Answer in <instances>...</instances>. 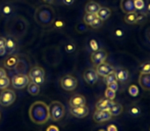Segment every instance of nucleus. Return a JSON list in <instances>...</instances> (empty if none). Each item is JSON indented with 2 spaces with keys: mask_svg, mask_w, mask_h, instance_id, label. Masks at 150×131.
<instances>
[{
  "mask_svg": "<svg viewBox=\"0 0 150 131\" xmlns=\"http://www.w3.org/2000/svg\"><path fill=\"white\" fill-rule=\"evenodd\" d=\"M110 14H111V10L109 9L108 7H102V6H101L98 11H97L96 16H97V18H99L101 21L104 22V21L108 20Z\"/></svg>",
  "mask_w": 150,
  "mask_h": 131,
  "instance_id": "a211bd4d",
  "label": "nucleus"
},
{
  "mask_svg": "<svg viewBox=\"0 0 150 131\" xmlns=\"http://www.w3.org/2000/svg\"><path fill=\"white\" fill-rule=\"evenodd\" d=\"M124 22L128 25H135L138 22V12H130V14H126L124 18Z\"/></svg>",
  "mask_w": 150,
  "mask_h": 131,
  "instance_id": "aec40b11",
  "label": "nucleus"
},
{
  "mask_svg": "<svg viewBox=\"0 0 150 131\" xmlns=\"http://www.w3.org/2000/svg\"><path fill=\"white\" fill-rule=\"evenodd\" d=\"M49 110V118L53 121H60L65 114V108L60 101H52L50 105H48Z\"/></svg>",
  "mask_w": 150,
  "mask_h": 131,
  "instance_id": "f03ea898",
  "label": "nucleus"
},
{
  "mask_svg": "<svg viewBox=\"0 0 150 131\" xmlns=\"http://www.w3.org/2000/svg\"><path fill=\"white\" fill-rule=\"evenodd\" d=\"M13 11V6L9 3H4L1 7V10H0V14L4 16H8L12 14Z\"/></svg>",
  "mask_w": 150,
  "mask_h": 131,
  "instance_id": "393cba45",
  "label": "nucleus"
},
{
  "mask_svg": "<svg viewBox=\"0 0 150 131\" xmlns=\"http://www.w3.org/2000/svg\"><path fill=\"white\" fill-rule=\"evenodd\" d=\"M147 11L150 12V2L148 3V5H147Z\"/></svg>",
  "mask_w": 150,
  "mask_h": 131,
  "instance_id": "de8ad7c7",
  "label": "nucleus"
},
{
  "mask_svg": "<svg viewBox=\"0 0 150 131\" xmlns=\"http://www.w3.org/2000/svg\"><path fill=\"white\" fill-rule=\"evenodd\" d=\"M115 77H117V81L122 82V83L127 82L129 80V77H130V73L125 68H117V69L115 70Z\"/></svg>",
  "mask_w": 150,
  "mask_h": 131,
  "instance_id": "ddd939ff",
  "label": "nucleus"
},
{
  "mask_svg": "<svg viewBox=\"0 0 150 131\" xmlns=\"http://www.w3.org/2000/svg\"><path fill=\"white\" fill-rule=\"evenodd\" d=\"M61 2H62L64 5H71V4H74V2H75V0H61Z\"/></svg>",
  "mask_w": 150,
  "mask_h": 131,
  "instance_id": "ea45409f",
  "label": "nucleus"
},
{
  "mask_svg": "<svg viewBox=\"0 0 150 131\" xmlns=\"http://www.w3.org/2000/svg\"><path fill=\"white\" fill-rule=\"evenodd\" d=\"M146 39L148 41V43L150 44V28H148V30L146 31Z\"/></svg>",
  "mask_w": 150,
  "mask_h": 131,
  "instance_id": "a18cd8bd",
  "label": "nucleus"
},
{
  "mask_svg": "<svg viewBox=\"0 0 150 131\" xmlns=\"http://www.w3.org/2000/svg\"><path fill=\"white\" fill-rule=\"evenodd\" d=\"M103 26V21H101L99 18H96L94 21L92 22V24L90 25V27L92 29H99Z\"/></svg>",
  "mask_w": 150,
  "mask_h": 131,
  "instance_id": "473e14b6",
  "label": "nucleus"
},
{
  "mask_svg": "<svg viewBox=\"0 0 150 131\" xmlns=\"http://www.w3.org/2000/svg\"><path fill=\"white\" fill-rule=\"evenodd\" d=\"M120 8L125 14H130V12H135V5L134 0H122L120 1Z\"/></svg>",
  "mask_w": 150,
  "mask_h": 131,
  "instance_id": "2eb2a0df",
  "label": "nucleus"
},
{
  "mask_svg": "<svg viewBox=\"0 0 150 131\" xmlns=\"http://www.w3.org/2000/svg\"><path fill=\"white\" fill-rule=\"evenodd\" d=\"M60 85L62 87V89L67 90V91H73V90H75L77 88L78 80L73 75H65L61 78Z\"/></svg>",
  "mask_w": 150,
  "mask_h": 131,
  "instance_id": "20e7f679",
  "label": "nucleus"
},
{
  "mask_svg": "<svg viewBox=\"0 0 150 131\" xmlns=\"http://www.w3.org/2000/svg\"><path fill=\"white\" fill-rule=\"evenodd\" d=\"M46 131H59V129H58L55 125H50L49 127L47 128V130H46Z\"/></svg>",
  "mask_w": 150,
  "mask_h": 131,
  "instance_id": "a19ab883",
  "label": "nucleus"
},
{
  "mask_svg": "<svg viewBox=\"0 0 150 131\" xmlns=\"http://www.w3.org/2000/svg\"><path fill=\"white\" fill-rule=\"evenodd\" d=\"M149 131H150V129H149Z\"/></svg>",
  "mask_w": 150,
  "mask_h": 131,
  "instance_id": "8fccbe9b",
  "label": "nucleus"
},
{
  "mask_svg": "<svg viewBox=\"0 0 150 131\" xmlns=\"http://www.w3.org/2000/svg\"><path fill=\"white\" fill-rule=\"evenodd\" d=\"M122 111H124V108H122V105H120V103H113V105L111 107V109L109 110V112H110L111 116H120V114L122 113Z\"/></svg>",
  "mask_w": 150,
  "mask_h": 131,
  "instance_id": "b1692460",
  "label": "nucleus"
},
{
  "mask_svg": "<svg viewBox=\"0 0 150 131\" xmlns=\"http://www.w3.org/2000/svg\"><path fill=\"white\" fill-rule=\"evenodd\" d=\"M134 5L136 11H143L146 8V3L144 0H134Z\"/></svg>",
  "mask_w": 150,
  "mask_h": 131,
  "instance_id": "a878e982",
  "label": "nucleus"
},
{
  "mask_svg": "<svg viewBox=\"0 0 150 131\" xmlns=\"http://www.w3.org/2000/svg\"><path fill=\"white\" fill-rule=\"evenodd\" d=\"M91 62L94 66H98L104 63L107 58V52L103 48H99L98 50H95L91 53Z\"/></svg>",
  "mask_w": 150,
  "mask_h": 131,
  "instance_id": "423d86ee",
  "label": "nucleus"
},
{
  "mask_svg": "<svg viewBox=\"0 0 150 131\" xmlns=\"http://www.w3.org/2000/svg\"><path fill=\"white\" fill-rule=\"evenodd\" d=\"M18 60L16 56H8L7 58H5L3 62V65L5 68H7V69H13L14 67L16 66V64H18Z\"/></svg>",
  "mask_w": 150,
  "mask_h": 131,
  "instance_id": "412c9836",
  "label": "nucleus"
},
{
  "mask_svg": "<svg viewBox=\"0 0 150 131\" xmlns=\"http://www.w3.org/2000/svg\"><path fill=\"white\" fill-rule=\"evenodd\" d=\"M98 77L96 71L94 69H87L83 74V78L85 82L89 85H94L97 81H98Z\"/></svg>",
  "mask_w": 150,
  "mask_h": 131,
  "instance_id": "6e6552de",
  "label": "nucleus"
},
{
  "mask_svg": "<svg viewBox=\"0 0 150 131\" xmlns=\"http://www.w3.org/2000/svg\"><path fill=\"white\" fill-rule=\"evenodd\" d=\"M103 80H104V83L106 84V85H108V84L117 81V77H115V70H113L112 72H110L108 75H106L105 77H103Z\"/></svg>",
  "mask_w": 150,
  "mask_h": 131,
  "instance_id": "bb28decb",
  "label": "nucleus"
},
{
  "mask_svg": "<svg viewBox=\"0 0 150 131\" xmlns=\"http://www.w3.org/2000/svg\"><path fill=\"white\" fill-rule=\"evenodd\" d=\"M113 70H115L113 66L104 62V63H102V64L96 66V70H95V71H96L98 76H100V77H105V76L108 75L110 72H112Z\"/></svg>",
  "mask_w": 150,
  "mask_h": 131,
  "instance_id": "9d476101",
  "label": "nucleus"
},
{
  "mask_svg": "<svg viewBox=\"0 0 150 131\" xmlns=\"http://www.w3.org/2000/svg\"><path fill=\"white\" fill-rule=\"evenodd\" d=\"M5 42H6V38L0 37V47H5Z\"/></svg>",
  "mask_w": 150,
  "mask_h": 131,
  "instance_id": "79ce46f5",
  "label": "nucleus"
},
{
  "mask_svg": "<svg viewBox=\"0 0 150 131\" xmlns=\"http://www.w3.org/2000/svg\"><path fill=\"white\" fill-rule=\"evenodd\" d=\"M113 103H115V101L110 100V99L100 98L97 101L95 108H96V110H100V111H109L113 105Z\"/></svg>",
  "mask_w": 150,
  "mask_h": 131,
  "instance_id": "9b49d317",
  "label": "nucleus"
},
{
  "mask_svg": "<svg viewBox=\"0 0 150 131\" xmlns=\"http://www.w3.org/2000/svg\"><path fill=\"white\" fill-rule=\"evenodd\" d=\"M89 47L91 50L95 51V50H98L99 49V43L96 39H91L89 41Z\"/></svg>",
  "mask_w": 150,
  "mask_h": 131,
  "instance_id": "72a5a7b5",
  "label": "nucleus"
},
{
  "mask_svg": "<svg viewBox=\"0 0 150 131\" xmlns=\"http://www.w3.org/2000/svg\"><path fill=\"white\" fill-rule=\"evenodd\" d=\"M111 114L109 111H100V110H96L93 114V120L96 123H104L111 119Z\"/></svg>",
  "mask_w": 150,
  "mask_h": 131,
  "instance_id": "0eeeda50",
  "label": "nucleus"
},
{
  "mask_svg": "<svg viewBox=\"0 0 150 131\" xmlns=\"http://www.w3.org/2000/svg\"><path fill=\"white\" fill-rule=\"evenodd\" d=\"M108 88H110L111 90H113V91H115L117 92V90H119V83H117V81H115V82H112V83H110V84H108V85H106Z\"/></svg>",
  "mask_w": 150,
  "mask_h": 131,
  "instance_id": "e433bc0d",
  "label": "nucleus"
},
{
  "mask_svg": "<svg viewBox=\"0 0 150 131\" xmlns=\"http://www.w3.org/2000/svg\"><path fill=\"white\" fill-rule=\"evenodd\" d=\"M98 131H106V130H104V129H100V130H98Z\"/></svg>",
  "mask_w": 150,
  "mask_h": 131,
  "instance_id": "09e8293b",
  "label": "nucleus"
},
{
  "mask_svg": "<svg viewBox=\"0 0 150 131\" xmlns=\"http://www.w3.org/2000/svg\"><path fill=\"white\" fill-rule=\"evenodd\" d=\"M115 35L117 36V37H119V38H120V37H122V36L125 35V32H124V30L122 29H120V28H117V29H115Z\"/></svg>",
  "mask_w": 150,
  "mask_h": 131,
  "instance_id": "4c0bfd02",
  "label": "nucleus"
},
{
  "mask_svg": "<svg viewBox=\"0 0 150 131\" xmlns=\"http://www.w3.org/2000/svg\"><path fill=\"white\" fill-rule=\"evenodd\" d=\"M106 131H119V129H117V127L115 125V124H110V125L107 126Z\"/></svg>",
  "mask_w": 150,
  "mask_h": 131,
  "instance_id": "58836bf2",
  "label": "nucleus"
},
{
  "mask_svg": "<svg viewBox=\"0 0 150 131\" xmlns=\"http://www.w3.org/2000/svg\"><path fill=\"white\" fill-rule=\"evenodd\" d=\"M69 113L76 118H85L89 115V109H88L86 105L83 107H75V108H69Z\"/></svg>",
  "mask_w": 150,
  "mask_h": 131,
  "instance_id": "1a4fd4ad",
  "label": "nucleus"
},
{
  "mask_svg": "<svg viewBox=\"0 0 150 131\" xmlns=\"http://www.w3.org/2000/svg\"><path fill=\"white\" fill-rule=\"evenodd\" d=\"M69 107L71 108H75V107H83V105H86V98L84 95H81V94H76V95H73L69 101Z\"/></svg>",
  "mask_w": 150,
  "mask_h": 131,
  "instance_id": "f8f14e48",
  "label": "nucleus"
},
{
  "mask_svg": "<svg viewBox=\"0 0 150 131\" xmlns=\"http://www.w3.org/2000/svg\"><path fill=\"white\" fill-rule=\"evenodd\" d=\"M4 76H7V75H6V71L3 69V68L0 67V78L4 77Z\"/></svg>",
  "mask_w": 150,
  "mask_h": 131,
  "instance_id": "37998d69",
  "label": "nucleus"
},
{
  "mask_svg": "<svg viewBox=\"0 0 150 131\" xmlns=\"http://www.w3.org/2000/svg\"><path fill=\"white\" fill-rule=\"evenodd\" d=\"M129 94H130L131 96H133V98H136L137 95L139 94V88L137 85H135V84H132V85L129 86Z\"/></svg>",
  "mask_w": 150,
  "mask_h": 131,
  "instance_id": "c756f323",
  "label": "nucleus"
},
{
  "mask_svg": "<svg viewBox=\"0 0 150 131\" xmlns=\"http://www.w3.org/2000/svg\"><path fill=\"white\" fill-rule=\"evenodd\" d=\"M30 82V78L29 76L25 75V74H18V75L13 76L11 80V83L14 88L16 89H23L25 88Z\"/></svg>",
  "mask_w": 150,
  "mask_h": 131,
  "instance_id": "39448f33",
  "label": "nucleus"
},
{
  "mask_svg": "<svg viewBox=\"0 0 150 131\" xmlns=\"http://www.w3.org/2000/svg\"><path fill=\"white\" fill-rule=\"evenodd\" d=\"M27 89H28V92L32 95L36 96L40 93V85L38 84L34 83L33 81L32 82H29V84L27 85Z\"/></svg>",
  "mask_w": 150,
  "mask_h": 131,
  "instance_id": "4be33fe9",
  "label": "nucleus"
},
{
  "mask_svg": "<svg viewBox=\"0 0 150 131\" xmlns=\"http://www.w3.org/2000/svg\"><path fill=\"white\" fill-rule=\"evenodd\" d=\"M100 7H101V6H100V4H99L98 2L89 1V2H87V4L85 5V11H86V14H96L97 11H98Z\"/></svg>",
  "mask_w": 150,
  "mask_h": 131,
  "instance_id": "dca6fc26",
  "label": "nucleus"
},
{
  "mask_svg": "<svg viewBox=\"0 0 150 131\" xmlns=\"http://www.w3.org/2000/svg\"><path fill=\"white\" fill-rule=\"evenodd\" d=\"M139 84L142 89L150 91V73H143L139 76Z\"/></svg>",
  "mask_w": 150,
  "mask_h": 131,
  "instance_id": "4468645a",
  "label": "nucleus"
},
{
  "mask_svg": "<svg viewBox=\"0 0 150 131\" xmlns=\"http://www.w3.org/2000/svg\"><path fill=\"white\" fill-rule=\"evenodd\" d=\"M41 76H45V71L43 68L39 67V66H35L30 70L29 72V78L32 80L36 77H41Z\"/></svg>",
  "mask_w": 150,
  "mask_h": 131,
  "instance_id": "f3484780",
  "label": "nucleus"
},
{
  "mask_svg": "<svg viewBox=\"0 0 150 131\" xmlns=\"http://www.w3.org/2000/svg\"><path fill=\"white\" fill-rule=\"evenodd\" d=\"M5 49L7 53H12L14 50L16 49V41L14 38L9 37L6 38V42H5Z\"/></svg>",
  "mask_w": 150,
  "mask_h": 131,
  "instance_id": "6ab92c4d",
  "label": "nucleus"
},
{
  "mask_svg": "<svg viewBox=\"0 0 150 131\" xmlns=\"http://www.w3.org/2000/svg\"><path fill=\"white\" fill-rule=\"evenodd\" d=\"M64 49H65V51H67V53H73V52L76 50V45L73 43V42H69V43L65 44Z\"/></svg>",
  "mask_w": 150,
  "mask_h": 131,
  "instance_id": "f704fd0d",
  "label": "nucleus"
},
{
  "mask_svg": "<svg viewBox=\"0 0 150 131\" xmlns=\"http://www.w3.org/2000/svg\"><path fill=\"white\" fill-rule=\"evenodd\" d=\"M32 81L34 83L38 84V85H42V84L45 82V76H41V77H36L34 79H32Z\"/></svg>",
  "mask_w": 150,
  "mask_h": 131,
  "instance_id": "c9c22d12",
  "label": "nucleus"
},
{
  "mask_svg": "<svg viewBox=\"0 0 150 131\" xmlns=\"http://www.w3.org/2000/svg\"><path fill=\"white\" fill-rule=\"evenodd\" d=\"M139 70H140L141 74L150 73V62H145V63H143V64H141Z\"/></svg>",
  "mask_w": 150,
  "mask_h": 131,
  "instance_id": "7c9ffc66",
  "label": "nucleus"
},
{
  "mask_svg": "<svg viewBox=\"0 0 150 131\" xmlns=\"http://www.w3.org/2000/svg\"><path fill=\"white\" fill-rule=\"evenodd\" d=\"M104 96H105V98L113 100V99L115 98V91H113V90H111L110 88L107 87L104 92Z\"/></svg>",
  "mask_w": 150,
  "mask_h": 131,
  "instance_id": "2f4dec72",
  "label": "nucleus"
},
{
  "mask_svg": "<svg viewBox=\"0 0 150 131\" xmlns=\"http://www.w3.org/2000/svg\"><path fill=\"white\" fill-rule=\"evenodd\" d=\"M97 18L96 14H85V16H84V24L86 25V26H89L92 24V22L95 20V19Z\"/></svg>",
  "mask_w": 150,
  "mask_h": 131,
  "instance_id": "cd10ccee",
  "label": "nucleus"
},
{
  "mask_svg": "<svg viewBox=\"0 0 150 131\" xmlns=\"http://www.w3.org/2000/svg\"><path fill=\"white\" fill-rule=\"evenodd\" d=\"M16 95L13 90L10 89H3L0 93V105L2 107H9L10 105L14 103Z\"/></svg>",
  "mask_w": 150,
  "mask_h": 131,
  "instance_id": "7ed1b4c3",
  "label": "nucleus"
},
{
  "mask_svg": "<svg viewBox=\"0 0 150 131\" xmlns=\"http://www.w3.org/2000/svg\"><path fill=\"white\" fill-rule=\"evenodd\" d=\"M6 54V49L5 47H0V56H3Z\"/></svg>",
  "mask_w": 150,
  "mask_h": 131,
  "instance_id": "c03bdc74",
  "label": "nucleus"
},
{
  "mask_svg": "<svg viewBox=\"0 0 150 131\" xmlns=\"http://www.w3.org/2000/svg\"><path fill=\"white\" fill-rule=\"evenodd\" d=\"M29 115L32 122L38 125H43L50 119L48 105L44 101H35L30 107Z\"/></svg>",
  "mask_w": 150,
  "mask_h": 131,
  "instance_id": "f257e3e1",
  "label": "nucleus"
},
{
  "mask_svg": "<svg viewBox=\"0 0 150 131\" xmlns=\"http://www.w3.org/2000/svg\"><path fill=\"white\" fill-rule=\"evenodd\" d=\"M43 1H45L46 3H53L54 0H43Z\"/></svg>",
  "mask_w": 150,
  "mask_h": 131,
  "instance_id": "49530a36",
  "label": "nucleus"
},
{
  "mask_svg": "<svg viewBox=\"0 0 150 131\" xmlns=\"http://www.w3.org/2000/svg\"><path fill=\"white\" fill-rule=\"evenodd\" d=\"M10 80L7 76H4V77L0 78V89L3 90V89H6L8 86L10 85Z\"/></svg>",
  "mask_w": 150,
  "mask_h": 131,
  "instance_id": "c85d7f7f",
  "label": "nucleus"
},
{
  "mask_svg": "<svg viewBox=\"0 0 150 131\" xmlns=\"http://www.w3.org/2000/svg\"><path fill=\"white\" fill-rule=\"evenodd\" d=\"M129 114L131 115V117L133 118H138L142 114V110L138 105H132L129 108Z\"/></svg>",
  "mask_w": 150,
  "mask_h": 131,
  "instance_id": "5701e85b",
  "label": "nucleus"
}]
</instances>
